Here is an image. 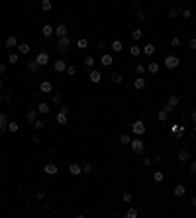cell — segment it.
Masks as SVG:
<instances>
[{"label": "cell", "instance_id": "cell-60", "mask_svg": "<svg viewBox=\"0 0 196 218\" xmlns=\"http://www.w3.org/2000/svg\"><path fill=\"white\" fill-rule=\"evenodd\" d=\"M4 88V81H2V79H0V90H2Z\"/></svg>", "mask_w": 196, "mask_h": 218}, {"label": "cell", "instance_id": "cell-54", "mask_svg": "<svg viewBox=\"0 0 196 218\" xmlns=\"http://www.w3.org/2000/svg\"><path fill=\"white\" fill-rule=\"evenodd\" d=\"M190 173H194V175H196V161L190 163Z\"/></svg>", "mask_w": 196, "mask_h": 218}, {"label": "cell", "instance_id": "cell-52", "mask_svg": "<svg viewBox=\"0 0 196 218\" xmlns=\"http://www.w3.org/2000/svg\"><path fill=\"white\" fill-rule=\"evenodd\" d=\"M163 110H165V112H167V114H171V112H174V106H171V104H169V102H167L165 106H163Z\"/></svg>", "mask_w": 196, "mask_h": 218}, {"label": "cell", "instance_id": "cell-9", "mask_svg": "<svg viewBox=\"0 0 196 218\" xmlns=\"http://www.w3.org/2000/svg\"><path fill=\"white\" fill-rule=\"evenodd\" d=\"M53 69H55L57 73H63V71H67V63L63 59H57L55 63H53Z\"/></svg>", "mask_w": 196, "mask_h": 218}, {"label": "cell", "instance_id": "cell-15", "mask_svg": "<svg viewBox=\"0 0 196 218\" xmlns=\"http://www.w3.org/2000/svg\"><path fill=\"white\" fill-rule=\"evenodd\" d=\"M8 130V116L4 112H0V132Z\"/></svg>", "mask_w": 196, "mask_h": 218}, {"label": "cell", "instance_id": "cell-4", "mask_svg": "<svg viewBox=\"0 0 196 218\" xmlns=\"http://www.w3.org/2000/svg\"><path fill=\"white\" fill-rule=\"evenodd\" d=\"M143 146H145V143L141 142L139 138H137V140H131V142H130V147H131V150H134L135 153H141V151H143Z\"/></svg>", "mask_w": 196, "mask_h": 218}, {"label": "cell", "instance_id": "cell-14", "mask_svg": "<svg viewBox=\"0 0 196 218\" xmlns=\"http://www.w3.org/2000/svg\"><path fill=\"white\" fill-rule=\"evenodd\" d=\"M41 34H43V38H51V35L55 34V28H51L49 24H45L43 28H41Z\"/></svg>", "mask_w": 196, "mask_h": 218}, {"label": "cell", "instance_id": "cell-43", "mask_svg": "<svg viewBox=\"0 0 196 218\" xmlns=\"http://www.w3.org/2000/svg\"><path fill=\"white\" fill-rule=\"evenodd\" d=\"M51 102H53V104H61V102H63V94H53Z\"/></svg>", "mask_w": 196, "mask_h": 218}, {"label": "cell", "instance_id": "cell-21", "mask_svg": "<svg viewBox=\"0 0 196 218\" xmlns=\"http://www.w3.org/2000/svg\"><path fill=\"white\" fill-rule=\"evenodd\" d=\"M188 157H190V153H188L186 150H181V151L177 153V159H178V161H182V163L188 161Z\"/></svg>", "mask_w": 196, "mask_h": 218}, {"label": "cell", "instance_id": "cell-56", "mask_svg": "<svg viewBox=\"0 0 196 218\" xmlns=\"http://www.w3.org/2000/svg\"><path fill=\"white\" fill-rule=\"evenodd\" d=\"M4 73H6V65H4V63H0V75H4Z\"/></svg>", "mask_w": 196, "mask_h": 218}, {"label": "cell", "instance_id": "cell-28", "mask_svg": "<svg viewBox=\"0 0 196 218\" xmlns=\"http://www.w3.org/2000/svg\"><path fill=\"white\" fill-rule=\"evenodd\" d=\"M30 49H31V47H30L28 43H18V51L22 53V55H26V53H30Z\"/></svg>", "mask_w": 196, "mask_h": 218}, {"label": "cell", "instance_id": "cell-30", "mask_svg": "<svg viewBox=\"0 0 196 218\" xmlns=\"http://www.w3.org/2000/svg\"><path fill=\"white\" fill-rule=\"evenodd\" d=\"M147 71H149V73H157L159 71V63L157 61H151L149 65H147Z\"/></svg>", "mask_w": 196, "mask_h": 218}, {"label": "cell", "instance_id": "cell-20", "mask_svg": "<svg viewBox=\"0 0 196 218\" xmlns=\"http://www.w3.org/2000/svg\"><path fill=\"white\" fill-rule=\"evenodd\" d=\"M38 112H39V114H49V112H51V110H49V104H47V102H39V104H38Z\"/></svg>", "mask_w": 196, "mask_h": 218}, {"label": "cell", "instance_id": "cell-8", "mask_svg": "<svg viewBox=\"0 0 196 218\" xmlns=\"http://www.w3.org/2000/svg\"><path fill=\"white\" fill-rule=\"evenodd\" d=\"M69 173H71L73 177H77V175L82 173V167L78 165V163H71V165H69Z\"/></svg>", "mask_w": 196, "mask_h": 218}, {"label": "cell", "instance_id": "cell-61", "mask_svg": "<svg viewBox=\"0 0 196 218\" xmlns=\"http://www.w3.org/2000/svg\"><path fill=\"white\" fill-rule=\"evenodd\" d=\"M194 134H196V126H194Z\"/></svg>", "mask_w": 196, "mask_h": 218}, {"label": "cell", "instance_id": "cell-26", "mask_svg": "<svg viewBox=\"0 0 196 218\" xmlns=\"http://www.w3.org/2000/svg\"><path fill=\"white\" fill-rule=\"evenodd\" d=\"M51 8H53V2H51V0H41V10H43V12H49Z\"/></svg>", "mask_w": 196, "mask_h": 218}, {"label": "cell", "instance_id": "cell-36", "mask_svg": "<svg viewBox=\"0 0 196 218\" xmlns=\"http://www.w3.org/2000/svg\"><path fill=\"white\" fill-rule=\"evenodd\" d=\"M8 130H10V132H18V130H20V124H18V122H14V120L8 122Z\"/></svg>", "mask_w": 196, "mask_h": 218}, {"label": "cell", "instance_id": "cell-37", "mask_svg": "<svg viewBox=\"0 0 196 218\" xmlns=\"http://www.w3.org/2000/svg\"><path fill=\"white\" fill-rule=\"evenodd\" d=\"M130 142H131V138H130V134H122V136H120V143H124V146H128Z\"/></svg>", "mask_w": 196, "mask_h": 218}, {"label": "cell", "instance_id": "cell-58", "mask_svg": "<svg viewBox=\"0 0 196 218\" xmlns=\"http://www.w3.org/2000/svg\"><path fill=\"white\" fill-rule=\"evenodd\" d=\"M151 161H153V159H149V157H143V163H145V167H147V165H151Z\"/></svg>", "mask_w": 196, "mask_h": 218}, {"label": "cell", "instance_id": "cell-16", "mask_svg": "<svg viewBox=\"0 0 196 218\" xmlns=\"http://www.w3.org/2000/svg\"><path fill=\"white\" fill-rule=\"evenodd\" d=\"M88 79H90V83H100V81H102V73H100V71H90Z\"/></svg>", "mask_w": 196, "mask_h": 218}, {"label": "cell", "instance_id": "cell-49", "mask_svg": "<svg viewBox=\"0 0 196 218\" xmlns=\"http://www.w3.org/2000/svg\"><path fill=\"white\" fill-rule=\"evenodd\" d=\"M122 200H124V203H131V193H128V191H126V193L122 195Z\"/></svg>", "mask_w": 196, "mask_h": 218}, {"label": "cell", "instance_id": "cell-55", "mask_svg": "<svg viewBox=\"0 0 196 218\" xmlns=\"http://www.w3.org/2000/svg\"><path fill=\"white\" fill-rule=\"evenodd\" d=\"M104 47H106V41L100 39V41H98V49H104Z\"/></svg>", "mask_w": 196, "mask_h": 218}, {"label": "cell", "instance_id": "cell-48", "mask_svg": "<svg viewBox=\"0 0 196 218\" xmlns=\"http://www.w3.org/2000/svg\"><path fill=\"white\" fill-rule=\"evenodd\" d=\"M177 16H181V10H177V8L169 10V18H177Z\"/></svg>", "mask_w": 196, "mask_h": 218}, {"label": "cell", "instance_id": "cell-19", "mask_svg": "<svg viewBox=\"0 0 196 218\" xmlns=\"http://www.w3.org/2000/svg\"><path fill=\"white\" fill-rule=\"evenodd\" d=\"M100 63H102L104 67H110V65H112V63H114V57L106 53V55H102V59H100Z\"/></svg>", "mask_w": 196, "mask_h": 218}, {"label": "cell", "instance_id": "cell-27", "mask_svg": "<svg viewBox=\"0 0 196 218\" xmlns=\"http://www.w3.org/2000/svg\"><path fill=\"white\" fill-rule=\"evenodd\" d=\"M81 167H82V173H84V175H90V173H92V163L84 161V163H82Z\"/></svg>", "mask_w": 196, "mask_h": 218}, {"label": "cell", "instance_id": "cell-22", "mask_svg": "<svg viewBox=\"0 0 196 218\" xmlns=\"http://www.w3.org/2000/svg\"><path fill=\"white\" fill-rule=\"evenodd\" d=\"M155 49H157V47L153 45V43H145V47L141 49V53H145V55H153V53H155Z\"/></svg>", "mask_w": 196, "mask_h": 218}, {"label": "cell", "instance_id": "cell-11", "mask_svg": "<svg viewBox=\"0 0 196 218\" xmlns=\"http://www.w3.org/2000/svg\"><path fill=\"white\" fill-rule=\"evenodd\" d=\"M4 45H6V49H14V47H18V39H16L14 35H10V38H6Z\"/></svg>", "mask_w": 196, "mask_h": 218}, {"label": "cell", "instance_id": "cell-31", "mask_svg": "<svg viewBox=\"0 0 196 218\" xmlns=\"http://www.w3.org/2000/svg\"><path fill=\"white\" fill-rule=\"evenodd\" d=\"M131 38H134L135 41H139L141 38H143V31H141L139 28H137V30H134V31H131Z\"/></svg>", "mask_w": 196, "mask_h": 218}, {"label": "cell", "instance_id": "cell-17", "mask_svg": "<svg viewBox=\"0 0 196 218\" xmlns=\"http://www.w3.org/2000/svg\"><path fill=\"white\" fill-rule=\"evenodd\" d=\"M43 171L53 177V175H57V165H55V163H47V165L43 167Z\"/></svg>", "mask_w": 196, "mask_h": 218}, {"label": "cell", "instance_id": "cell-35", "mask_svg": "<svg viewBox=\"0 0 196 218\" xmlns=\"http://www.w3.org/2000/svg\"><path fill=\"white\" fill-rule=\"evenodd\" d=\"M78 73V69H77V65H69L67 67V75H71V77H75Z\"/></svg>", "mask_w": 196, "mask_h": 218}, {"label": "cell", "instance_id": "cell-53", "mask_svg": "<svg viewBox=\"0 0 196 218\" xmlns=\"http://www.w3.org/2000/svg\"><path fill=\"white\" fill-rule=\"evenodd\" d=\"M163 159H165V157H163L161 153H159V155H155V157H153V161H155V163H163Z\"/></svg>", "mask_w": 196, "mask_h": 218}, {"label": "cell", "instance_id": "cell-1", "mask_svg": "<svg viewBox=\"0 0 196 218\" xmlns=\"http://www.w3.org/2000/svg\"><path fill=\"white\" fill-rule=\"evenodd\" d=\"M178 63H181V61H178V57H177V55H167V57H165V67H167V69H171V71L178 67Z\"/></svg>", "mask_w": 196, "mask_h": 218}, {"label": "cell", "instance_id": "cell-34", "mask_svg": "<svg viewBox=\"0 0 196 218\" xmlns=\"http://www.w3.org/2000/svg\"><path fill=\"white\" fill-rule=\"evenodd\" d=\"M94 63H96V61H94V57H92V55H88L86 59H84V67L92 69V67H94Z\"/></svg>", "mask_w": 196, "mask_h": 218}, {"label": "cell", "instance_id": "cell-7", "mask_svg": "<svg viewBox=\"0 0 196 218\" xmlns=\"http://www.w3.org/2000/svg\"><path fill=\"white\" fill-rule=\"evenodd\" d=\"M39 69H41V67L38 65V61H35V59H34V61H28V63H26V71H28V73H38Z\"/></svg>", "mask_w": 196, "mask_h": 218}, {"label": "cell", "instance_id": "cell-25", "mask_svg": "<svg viewBox=\"0 0 196 218\" xmlns=\"http://www.w3.org/2000/svg\"><path fill=\"white\" fill-rule=\"evenodd\" d=\"M112 49H114V53H120L122 49H124V45H122L120 39H114V41H112Z\"/></svg>", "mask_w": 196, "mask_h": 218}, {"label": "cell", "instance_id": "cell-18", "mask_svg": "<svg viewBox=\"0 0 196 218\" xmlns=\"http://www.w3.org/2000/svg\"><path fill=\"white\" fill-rule=\"evenodd\" d=\"M55 35H57V38H63V35H67V26H65V24H59V26L55 28Z\"/></svg>", "mask_w": 196, "mask_h": 218}, {"label": "cell", "instance_id": "cell-41", "mask_svg": "<svg viewBox=\"0 0 196 218\" xmlns=\"http://www.w3.org/2000/svg\"><path fill=\"white\" fill-rule=\"evenodd\" d=\"M112 81H114L116 84H120L122 81H124V77H122V75H120V73H112Z\"/></svg>", "mask_w": 196, "mask_h": 218}, {"label": "cell", "instance_id": "cell-59", "mask_svg": "<svg viewBox=\"0 0 196 218\" xmlns=\"http://www.w3.org/2000/svg\"><path fill=\"white\" fill-rule=\"evenodd\" d=\"M190 118H192V122H194V124H196V110H194L192 114H190Z\"/></svg>", "mask_w": 196, "mask_h": 218}, {"label": "cell", "instance_id": "cell-24", "mask_svg": "<svg viewBox=\"0 0 196 218\" xmlns=\"http://www.w3.org/2000/svg\"><path fill=\"white\" fill-rule=\"evenodd\" d=\"M134 87H135L137 90H139V88H145V79H143V77H137L135 81H134Z\"/></svg>", "mask_w": 196, "mask_h": 218}, {"label": "cell", "instance_id": "cell-10", "mask_svg": "<svg viewBox=\"0 0 196 218\" xmlns=\"http://www.w3.org/2000/svg\"><path fill=\"white\" fill-rule=\"evenodd\" d=\"M171 130H173V134L177 136V140H181V138L184 136V126H181V124H174Z\"/></svg>", "mask_w": 196, "mask_h": 218}, {"label": "cell", "instance_id": "cell-12", "mask_svg": "<svg viewBox=\"0 0 196 218\" xmlns=\"http://www.w3.org/2000/svg\"><path fill=\"white\" fill-rule=\"evenodd\" d=\"M51 88H53V84H51V81H41V84H39V93H51Z\"/></svg>", "mask_w": 196, "mask_h": 218}, {"label": "cell", "instance_id": "cell-42", "mask_svg": "<svg viewBox=\"0 0 196 218\" xmlns=\"http://www.w3.org/2000/svg\"><path fill=\"white\" fill-rule=\"evenodd\" d=\"M135 73H137V75H143V73H145V65H143V63H137V65H135Z\"/></svg>", "mask_w": 196, "mask_h": 218}, {"label": "cell", "instance_id": "cell-45", "mask_svg": "<svg viewBox=\"0 0 196 218\" xmlns=\"http://www.w3.org/2000/svg\"><path fill=\"white\" fill-rule=\"evenodd\" d=\"M8 61H10V63H18V61H20V55H18V53H10Z\"/></svg>", "mask_w": 196, "mask_h": 218}, {"label": "cell", "instance_id": "cell-51", "mask_svg": "<svg viewBox=\"0 0 196 218\" xmlns=\"http://www.w3.org/2000/svg\"><path fill=\"white\" fill-rule=\"evenodd\" d=\"M171 45H173V47H181V38H177V35H174V38L171 39Z\"/></svg>", "mask_w": 196, "mask_h": 218}, {"label": "cell", "instance_id": "cell-13", "mask_svg": "<svg viewBox=\"0 0 196 218\" xmlns=\"http://www.w3.org/2000/svg\"><path fill=\"white\" fill-rule=\"evenodd\" d=\"M35 120H38V110H28V112H26V122L34 124Z\"/></svg>", "mask_w": 196, "mask_h": 218}, {"label": "cell", "instance_id": "cell-32", "mask_svg": "<svg viewBox=\"0 0 196 218\" xmlns=\"http://www.w3.org/2000/svg\"><path fill=\"white\" fill-rule=\"evenodd\" d=\"M145 18H147L145 12H143L141 8H137V12H135V20H139V22H145Z\"/></svg>", "mask_w": 196, "mask_h": 218}, {"label": "cell", "instance_id": "cell-29", "mask_svg": "<svg viewBox=\"0 0 196 218\" xmlns=\"http://www.w3.org/2000/svg\"><path fill=\"white\" fill-rule=\"evenodd\" d=\"M163 179H165V173H163V171H155V173H153V181H155V183H161Z\"/></svg>", "mask_w": 196, "mask_h": 218}, {"label": "cell", "instance_id": "cell-44", "mask_svg": "<svg viewBox=\"0 0 196 218\" xmlns=\"http://www.w3.org/2000/svg\"><path fill=\"white\" fill-rule=\"evenodd\" d=\"M34 126H35V130H43V128H45V122H43V120H39V118H38V120H35V122H34Z\"/></svg>", "mask_w": 196, "mask_h": 218}, {"label": "cell", "instance_id": "cell-23", "mask_svg": "<svg viewBox=\"0 0 196 218\" xmlns=\"http://www.w3.org/2000/svg\"><path fill=\"white\" fill-rule=\"evenodd\" d=\"M173 193H174V196H182L186 193V187H184V185H177V187L173 189Z\"/></svg>", "mask_w": 196, "mask_h": 218}, {"label": "cell", "instance_id": "cell-38", "mask_svg": "<svg viewBox=\"0 0 196 218\" xmlns=\"http://www.w3.org/2000/svg\"><path fill=\"white\" fill-rule=\"evenodd\" d=\"M157 118H159V122H167V118H169V114L165 112V110H159V114H157Z\"/></svg>", "mask_w": 196, "mask_h": 218}, {"label": "cell", "instance_id": "cell-57", "mask_svg": "<svg viewBox=\"0 0 196 218\" xmlns=\"http://www.w3.org/2000/svg\"><path fill=\"white\" fill-rule=\"evenodd\" d=\"M190 47H192V49H196V38H192V39H190V43H188Z\"/></svg>", "mask_w": 196, "mask_h": 218}, {"label": "cell", "instance_id": "cell-5", "mask_svg": "<svg viewBox=\"0 0 196 218\" xmlns=\"http://www.w3.org/2000/svg\"><path fill=\"white\" fill-rule=\"evenodd\" d=\"M35 61H38V65H39V67H45L47 63H49V55H47L45 51H41V53H38V57H35Z\"/></svg>", "mask_w": 196, "mask_h": 218}, {"label": "cell", "instance_id": "cell-3", "mask_svg": "<svg viewBox=\"0 0 196 218\" xmlns=\"http://www.w3.org/2000/svg\"><path fill=\"white\" fill-rule=\"evenodd\" d=\"M131 132H134V134H137V136H143V134H145V124H143L141 120L134 122V126H131Z\"/></svg>", "mask_w": 196, "mask_h": 218}, {"label": "cell", "instance_id": "cell-33", "mask_svg": "<svg viewBox=\"0 0 196 218\" xmlns=\"http://www.w3.org/2000/svg\"><path fill=\"white\" fill-rule=\"evenodd\" d=\"M137 214H139V212H137V208H134V206H130L128 212H126V216H128V218H137Z\"/></svg>", "mask_w": 196, "mask_h": 218}, {"label": "cell", "instance_id": "cell-2", "mask_svg": "<svg viewBox=\"0 0 196 218\" xmlns=\"http://www.w3.org/2000/svg\"><path fill=\"white\" fill-rule=\"evenodd\" d=\"M69 45H71V41H69V35H63V38L57 39V51H67L69 49Z\"/></svg>", "mask_w": 196, "mask_h": 218}, {"label": "cell", "instance_id": "cell-47", "mask_svg": "<svg viewBox=\"0 0 196 218\" xmlns=\"http://www.w3.org/2000/svg\"><path fill=\"white\" fill-rule=\"evenodd\" d=\"M169 104H171V106H174V108H177V104H178V97H177V94H173V97L169 98Z\"/></svg>", "mask_w": 196, "mask_h": 218}, {"label": "cell", "instance_id": "cell-40", "mask_svg": "<svg viewBox=\"0 0 196 218\" xmlns=\"http://www.w3.org/2000/svg\"><path fill=\"white\" fill-rule=\"evenodd\" d=\"M77 47H81V49H86V47H88V41L84 39V38H81V39L77 41Z\"/></svg>", "mask_w": 196, "mask_h": 218}, {"label": "cell", "instance_id": "cell-39", "mask_svg": "<svg viewBox=\"0 0 196 218\" xmlns=\"http://www.w3.org/2000/svg\"><path fill=\"white\" fill-rule=\"evenodd\" d=\"M130 53H131L134 57H137V55L141 53V47H139V45H134V47H130Z\"/></svg>", "mask_w": 196, "mask_h": 218}, {"label": "cell", "instance_id": "cell-50", "mask_svg": "<svg viewBox=\"0 0 196 218\" xmlns=\"http://www.w3.org/2000/svg\"><path fill=\"white\" fill-rule=\"evenodd\" d=\"M181 16L182 18H192V12H190L188 8H184V10H181Z\"/></svg>", "mask_w": 196, "mask_h": 218}, {"label": "cell", "instance_id": "cell-6", "mask_svg": "<svg viewBox=\"0 0 196 218\" xmlns=\"http://www.w3.org/2000/svg\"><path fill=\"white\" fill-rule=\"evenodd\" d=\"M67 118H69V112H63V110H59L57 116H55V120H57L59 126H67Z\"/></svg>", "mask_w": 196, "mask_h": 218}, {"label": "cell", "instance_id": "cell-46", "mask_svg": "<svg viewBox=\"0 0 196 218\" xmlns=\"http://www.w3.org/2000/svg\"><path fill=\"white\" fill-rule=\"evenodd\" d=\"M35 199H38V200H43V199H45V191H43V189L35 191Z\"/></svg>", "mask_w": 196, "mask_h": 218}]
</instances>
